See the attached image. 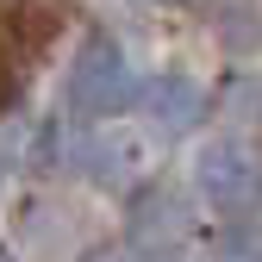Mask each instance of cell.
<instances>
[{"instance_id": "obj_1", "label": "cell", "mask_w": 262, "mask_h": 262, "mask_svg": "<svg viewBox=\"0 0 262 262\" xmlns=\"http://www.w3.org/2000/svg\"><path fill=\"white\" fill-rule=\"evenodd\" d=\"M69 106L94 125H106L119 113L138 106V75H131V62L113 38H88L81 56H75V75H69Z\"/></svg>"}, {"instance_id": "obj_2", "label": "cell", "mask_w": 262, "mask_h": 262, "mask_svg": "<svg viewBox=\"0 0 262 262\" xmlns=\"http://www.w3.org/2000/svg\"><path fill=\"white\" fill-rule=\"evenodd\" d=\"M193 187H200V200L219 212V219H231V225H244V219H256V206H262V156L250 150V144H206L200 150V162H193Z\"/></svg>"}, {"instance_id": "obj_3", "label": "cell", "mask_w": 262, "mask_h": 262, "mask_svg": "<svg viewBox=\"0 0 262 262\" xmlns=\"http://www.w3.org/2000/svg\"><path fill=\"white\" fill-rule=\"evenodd\" d=\"M56 25L62 13L44 0H0V106H13L25 94L38 56L56 44Z\"/></svg>"}, {"instance_id": "obj_4", "label": "cell", "mask_w": 262, "mask_h": 262, "mask_svg": "<svg viewBox=\"0 0 262 262\" xmlns=\"http://www.w3.org/2000/svg\"><path fill=\"white\" fill-rule=\"evenodd\" d=\"M138 100H144L150 125H162V131H187V125H200V113H206L200 81L181 75V69H169V75H156L150 88H138Z\"/></svg>"}, {"instance_id": "obj_5", "label": "cell", "mask_w": 262, "mask_h": 262, "mask_svg": "<svg viewBox=\"0 0 262 262\" xmlns=\"http://www.w3.org/2000/svg\"><path fill=\"white\" fill-rule=\"evenodd\" d=\"M206 25L231 56H256L262 50V0H212Z\"/></svg>"}, {"instance_id": "obj_6", "label": "cell", "mask_w": 262, "mask_h": 262, "mask_svg": "<svg viewBox=\"0 0 262 262\" xmlns=\"http://www.w3.org/2000/svg\"><path fill=\"white\" fill-rule=\"evenodd\" d=\"M187 225V200L175 187H144V200H138V237L144 244H162V237H175Z\"/></svg>"}, {"instance_id": "obj_7", "label": "cell", "mask_w": 262, "mask_h": 262, "mask_svg": "<svg viewBox=\"0 0 262 262\" xmlns=\"http://www.w3.org/2000/svg\"><path fill=\"white\" fill-rule=\"evenodd\" d=\"M225 125H262V81L256 75H244V81H231V94H225Z\"/></svg>"}, {"instance_id": "obj_8", "label": "cell", "mask_w": 262, "mask_h": 262, "mask_svg": "<svg viewBox=\"0 0 262 262\" xmlns=\"http://www.w3.org/2000/svg\"><path fill=\"white\" fill-rule=\"evenodd\" d=\"M212 262H262V231L231 225V231H225V244L212 250Z\"/></svg>"}, {"instance_id": "obj_9", "label": "cell", "mask_w": 262, "mask_h": 262, "mask_svg": "<svg viewBox=\"0 0 262 262\" xmlns=\"http://www.w3.org/2000/svg\"><path fill=\"white\" fill-rule=\"evenodd\" d=\"M25 156H31V169H50V162H56V131L50 125H38V131H31V144H25Z\"/></svg>"}, {"instance_id": "obj_10", "label": "cell", "mask_w": 262, "mask_h": 262, "mask_svg": "<svg viewBox=\"0 0 262 262\" xmlns=\"http://www.w3.org/2000/svg\"><path fill=\"white\" fill-rule=\"evenodd\" d=\"M150 7H193V0H150Z\"/></svg>"}]
</instances>
